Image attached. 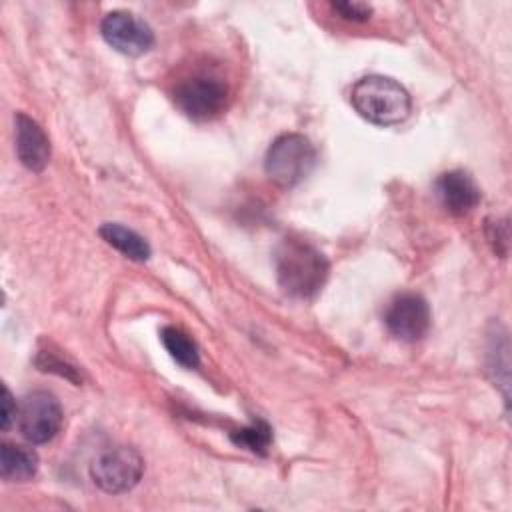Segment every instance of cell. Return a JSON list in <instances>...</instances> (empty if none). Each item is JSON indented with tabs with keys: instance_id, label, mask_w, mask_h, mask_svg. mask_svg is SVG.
<instances>
[{
	"instance_id": "obj_10",
	"label": "cell",
	"mask_w": 512,
	"mask_h": 512,
	"mask_svg": "<svg viewBox=\"0 0 512 512\" xmlns=\"http://www.w3.org/2000/svg\"><path fill=\"white\" fill-rule=\"evenodd\" d=\"M436 192L446 212L464 216L480 202V188L474 178L464 170H450L436 180Z\"/></svg>"
},
{
	"instance_id": "obj_11",
	"label": "cell",
	"mask_w": 512,
	"mask_h": 512,
	"mask_svg": "<svg viewBox=\"0 0 512 512\" xmlns=\"http://www.w3.org/2000/svg\"><path fill=\"white\" fill-rule=\"evenodd\" d=\"M38 470V456L34 450L4 442L0 446V474L8 482H26Z\"/></svg>"
},
{
	"instance_id": "obj_17",
	"label": "cell",
	"mask_w": 512,
	"mask_h": 512,
	"mask_svg": "<svg viewBox=\"0 0 512 512\" xmlns=\"http://www.w3.org/2000/svg\"><path fill=\"white\" fill-rule=\"evenodd\" d=\"M16 418H18V404L14 402L10 390L4 386V396H2V430H8Z\"/></svg>"
},
{
	"instance_id": "obj_5",
	"label": "cell",
	"mask_w": 512,
	"mask_h": 512,
	"mask_svg": "<svg viewBox=\"0 0 512 512\" xmlns=\"http://www.w3.org/2000/svg\"><path fill=\"white\" fill-rule=\"evenodd\" d=\"M62 408L58 398L46 390L28 392L18 404V428L32 444L50 442L62 428Z\"/></svg>"
},
{
	"instance_id": "obj_16",
	"label": "cell",
	"mask_w": 512,
	"mask_h": 512,
	"mask_svg": "<svg viewBox=\"0 0 512 512\" xmlns=\"http://www.w3.org/2000/svg\"><path fill=\"white\" fill-rule=\"evenodd\" d=\"M330 8L344 20L350 22H366L372 16V6L366 2H350V0H342V2H332Z\"/></svg>"
},
{
	"instance_id": "obj_14",
	"label": "cell",
	"mask_w": 512,
	"mask_h": 512,
	"mask_svg": "<svg viewBox=\"0 0 512 512\" xmlns=\"http://www.w3.org/2000/svg\"><path fill=\"white\" fill-rule=\"evenodd\" d=\"M230 440L236 446H242L256 454H266L270 442H272V430L264 420H256L246 428H240L230 434Z\"/></svg>"
},
{
	"instance_id": "obj_9",
	"label": "cell",
	"mask_w": 512,
	"mask_h": 512,
	"mask_svg": "<svg viewBox=\"0 0 512 512\" xmlns=\"http://www.w3.org/2000/svg\"><path fill=\"white\" fill-rule=\"evenodd\" d=\"M16 124V154L24 168L32 172H42L50 160V140L42 126L30 116L18 112Z\"/></svg>"
},
{
	"instance_id": "obj_2",
	"label": "cell",
	"mask_w": 512,
	"mask_h": 512,
	"mask_svg": "<svg viewBox=\"0 0 512 512\" xmlns=\"http://www.w3.org/2000/svg\"><path fill=\"white\" fill-rule=\"evenodd\" d=\"M354 110L376 126H394L404 122L412 110L408 90L394 78L370 74L360 78L350 92Z\"/></svg>"
},
{
	"instance_id": "obj_15",
	"label": "cell",
	"mask_w": 512,
	"mask_h": 512,
	"mask_svg": "<svg viewBox=\"0 0 512 512\" xmlns=\"http://www.w3.org/2000/svg\"><path fill=\"white\" fill-rule=\"evenodd\" d=\"M36 366L40 368V370H44V372H56L58 376H64V378H68V380H72V382H80V376H78V370L72 366V364H68V362H64V360H60L58 356H54L52 352H40L38 356H36Z\"/></svg>"
},
{
	"instance_id": "obj_12",
	"label": "cell",
	"mask_w": 512,
	"mask_h": 512,
	"mask_svg": "<svg viewBox=\"0 0 512 512\" xmlns=\"http://www.w3.org/2000/svg\"><path fill=\"white\" fill-rule=\"evenodd\" d=\"M98 234L104 238L106 244H110L112 248H116L130 260L144 262L150 258V252H152L150 244L138 232H134L118 222H104L98 228Z\"/></svg>"
},
{
	"instance_id": "obj_6",
	"label": "cell",
	"mask_w": 512,
	"mask_h": 512,
	"mask_svg": "<svg viewBox=\"0 0 512 512\" xmlns=\"http://www.w3.org/2000/svg\"><path fill=\"white\" fill-rule=\"evenodd\" d=\"M176 106L192 120H212L228 104V88L212 76H192L174 90Z\"/></svg>"
},
{
	"instance_id": "obj_4",
	"label": "cell",
	"mask_w": 512,
	"mask_h": 512,
	"mask_svg": "<svg viewBox=\"0 0 512 512\" xmlns=\"http://www.w3.org/2000/svg\"><path fill=\"white\" fill-rule=\"evenodd\" d=\"M144 472V460L138 450L116 446L102 452L90 466L94 484L106 494H124L132 490Z\"/></svg>"
},
{
	"instance_id": "obj_3",
	"label": "cell",
	"mask_w": 512,
	"mask_h": 512,
	"mask_svg": "<svg viewBox=\"0 0 512 512\" xmlns=\"http://www.w3.org/2000/svg\"><path fill=\"white\" fill-rule=\"evenodd\" d=\"M316 166V148L312 142L296 132L278 136L264 158L268 178L280 188L300 184Z\"/></svg>"
},
{
	"instance_id": "obj_1",
	"label": "cell",
	"mask_w": 512,
	"mask_h": 512,
	"mask_svg": "<svg viewBox=\"0 0 512 512\" xmlns=\"http://www.w3.org/2000/svg\"><path fill=\"white\" fill-rule=\"evenodd\" d=\"M274 270L278 286L292 298L316 296L328 278L326 256L302 238H284L274 250Z\"/></svg>"
},
{
	"instance_id": "obj_13",
	"label": "cell",
	"mask_w": 512,
	"mask_h": 512,
	"mask_svg": "<svg viewBox=\"0 0 512 512\" xmlns=\"http://www.w3.org/2000/svg\"><path fill=\"white\" fill-rule=\"evenodd\" d=\"M160 340L166 348V352L172 356L174 362H178L182 368H198L200 364V350L196 342L180 328L176 326H164L160 332Z\"/></svg>"
},
{
	"instance_id": "obj_7",
	"label": "cell",
	"mask_w": 512,
	"mask_h": 512,
	"mask_svg": "<svg viewBox=\"0 0 512 512\" xmlns=\"http://www.w3.org/2000/svg\"><path fill=\"white\" fill-rule=\"evenodd\" d=\"M100 34L108 46L126 56H140L154 44L152 28L128 10L108 12L100 22Z\"/></svg>"
},
{
	"instance_id": "obj_8",
	"label": "cell",
	"mask_w": 512,
	"mask_h": 512,
	"mask_svg": "<svg viewBox=\"0 0 512 512\" xmlns=\"http://www.w3.org/2000/svg\"><path fill=\"white\" fill-rule=\"evenodd\" d=\"M384 324L394 338L416 342L430 328V306L418 294H400L386 308Z\"/></svg>"
}]
</instances>
